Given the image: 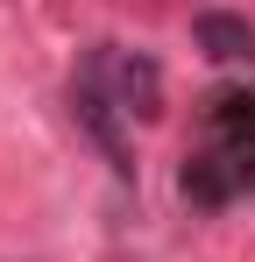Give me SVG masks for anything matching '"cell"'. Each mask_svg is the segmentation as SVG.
Here are the masks:
<instances>
[{
    "mask_svg": "<svg viewBox=\"0 0 255 262\" xmlns=\"http://www.w3.org/2000/svg\"><path fill=\"white\" fill-rule=\"evenodd\" d=\"M177 191H184V206H199V213H220V206L248 199L255 191V142H213L206 135V142L184 156Z\"/></svg>",
    "mask_w": 255,
    "mask_h": 262,
    "instance_id": "obj_2",
    "label": "cell"
},
{
    "mask_svg": "<svg viewBox=\"0 0 255 262\" xmlns=\"http://www.w3.org/2000/svg\"><path fill=\"white\" fill-rule=\"evenodd\" d=\"M99 57H107V85L121 99V114L128 121H156L163 114V64L142 57V50H121V43H99Z\"/></svg>",
    "mask_w": 255,
    "mask_h": 262,
    "instance_id": "obj_3",
    "label": "cell"
},
{
    "mask_svg": "<svg viewBox=\"0 0 255 262\" xmlns=\"http://www.w3.org/2000/svg\"><path fill=\"white\" fill-rule=\"evenodd\" d=\"M199 121L213 142H255V85H220Z\"/></svg>",
    "mask_w": 255,
    "mask_h": 262,
    "instance_id": "obj_5",
    "label": "cell"
},
{
    "mask_svg": "<svg viewBox=\"0 0 255 262\" xmlns=\"http://www.w3.org/2000/svg\"><path fill=\"white\" fill-rule=\"evenodd\" d=\"M71 121H78V135L107 156V170L135 177V149H128V114H121V99H114V85H107V57H99V43L78 57V78H71Z\"/></svg>",
    "mask_w": 255,
    "mask_h": 262,
    "instance_id": "obj_1",
    "label": "cell"
},
{
    "mask_svg": "<svg viewBox=\"0 0 255 262\" xmlns=\"http://www.w3.org/2000/svg\"><path fill=\"white\" fill-rule=\"evenodd\" d=\"M192 43L206 50L213 64H255V21L234 14V7H206L192 21Z\"/></svg>",
    "mask_w": 255,
    "mask_h": 262,
    "instance_id": "obj_4",
    "label": "cell"
}]
</instances>
